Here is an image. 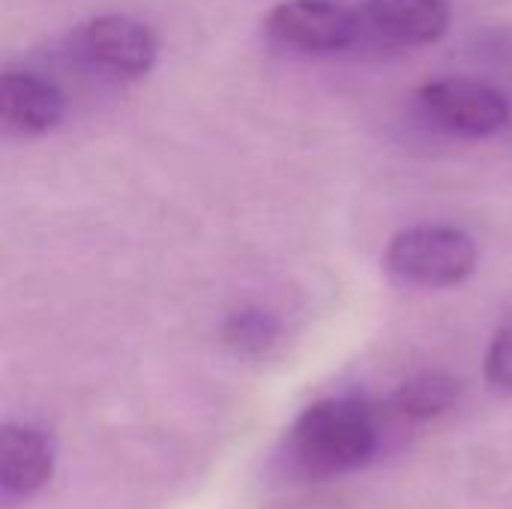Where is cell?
<instances>
[{"instance_id": "cell-5", "label": "cell", "mask_w": 512, "mask_h": 509, "mask_svg": "<svg viewBox=\"0 0 512 509\" xmlns=\"http://www.w3.org/2000/svg\"><path fill=\"white\" fill-rule=\"evenodd\" d=\"M363 27V12H354L345 0H285L267 15V33L276 42L309 54L345 51Z\"/></svg>"}, {"instance_id": "cell-9", "label": "cell", "mask_w": 512, "mask_h": 509, "mask_svg": "<svg viewBox=\"0 0 512 509\" xmlns=\"http://www.w3.org/2000/svg\"><path fill=\"white\" fill-rule=\"evenodd\" d=\"M459 399V384L450 378V375H441V372H426V375H417L411 381H405L390 405L396 414L402 417H411V420H429V417H438L444 414L447 408H453Z\"/></svg>"}, {"instance_id": "cell-10", "label": "cell", "mask_w": 512, "mask_h": 509, "mask_svg": "<svg viewBox=\"0 0 512 509\" xmlns=\"http://www.w3.org/2000/svg\"><path fill=\"white\" fill-rule=\"evenodd\" d=\"M222 336L234 351L243 354H261L267 351L279 336V318L261 306H243L231 312L222 324Z\"/></svg>"}, {"instance_id": "cell-3", "label": "cell", "mask_w": 512, "mask_h": 509, "mask_svg": "<svg viewBox=\"0 0 512 509\" xmlns=\"http://www.w3.org/2000/svg\"><path fill=\"white\" fill-rule=\"evenodd\" d=\"M420 105L435 126L462 138H492L507 129L512 117L510 99L474 78H435L420 87Z\"/></svg>"}, {"instance_id": "cell-7", "label": "cell", "mask_w": 512, "mask_h": 509, "mask_svg": "<svg viewBox=\"0 0 512 509\" xmlns=\"http://www.w3.org/2000/svg\"><path fill=\"white\" fill-rule=\"evenodd\" d=\"M363 24L390 45H432L453 24L450 0H366Z\"/></svg>"}, {"instance_id": "cell-4", "label": "cell", "mask_w": 512, "mask_h": 509, "mask_svg": "<svg viewBox=\"0 0 512 509\" xmlns=\"http://www.w3.org/2000/svg\"><path fill=\"white\" fill-rule=\"evenodd\" d=\"M75 51L99 72L111 78H144L153 72L159 60V39L156 33L129 15H96L75 27L72 33Z\"/></svg>"}, {"instance_id": "cell-11", "label": "cell", "mask_w": 512, "mask_h": 509, "mask_svg": "<svg viewBox=\"0 0 512 509\" xmlns=\"http://www.w3.org/2000/svg\"><path fill=\"white\" fill-rule=\"evenodd\" d=\"M486 378L498 390L512 393V318L495 333L486 354Z\"/></svg>"}, {"instance_id": "cell-8", "label": "cell", "mask_w": 512, "mask_h": 509, "mask_svg": "<svg viewBox=\"0 0 512 509\" xmlns=\"http://www.w3.org/2000/svg\"><path fill=\"white\" fill-rule=\"evenodd\" d=\"M54 468L51 438L36 426H6L0 438V489L6 498L39 492Z\"/></svg>"}, {"instance_id": "cell-1", "label": "cell", "mask_w": 512, "mask_h": 509, "mask_svg": "<svg viewBox=\"0 0 512 509\" xmlns=\"http://www.w3.org/2000/svg\"><path fill=\"white\" fill-rule=\"evenodd\" d=\"M378 420L357 399H324L306 408L291 432L294 459L312 474L363 468L378 450Z\"/></svg>"}, {"instance_id": "cell-6", "label": "cell", "mask_w": 512, "mask_h": 509, "mask_svg": "<svg viewBox=\"0 0 512 509\" xmlns=\"http://www.w3.org/2000/svg\"><path fill=\"white\" fill-rule=\"evenodd\" d=\"M0 111L18 135H48L66 117V96L60 87L30 69H6L0 81Z\"/></svg>"}, {"instance_id": "cell-2", "label": "cell", "mask_w": 512, "mask_h": 509, "mask_svg": "<svg viewBox=\"0 0 512 509\" xmlns=\"http://www.w3.org/2000/svg\"><path fill=\"white\" fill-rule=\"evenodd\" d=\"M477 240L456 225H411L402 228L384 252V267L393 279L414 288H456L477 273Z\"/></svg>"}]
</instances>
